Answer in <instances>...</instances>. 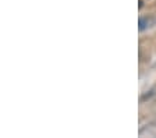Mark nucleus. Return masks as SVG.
Masks as SVG:
<instances>
[{
    "instance_id": "f257e3e1",
    "label": "nucleus",
    "mask_w": 156,
    "mask_h": 138,
    "mask_svg": "<svg viewBox=\"0 0 156 138\" xmlns=\"http://www.w3.org/2000/svg\"><path fill=\"white\" fill-rule=\"evenodd\" d=\"M153 24H155V18L153 17H144V18L140 20V23H138V28H140V31H144L146 28L152 27Z\"/></svg>"
},
{
    "instance_id": "f03ea898",
    "label": "nucleus",
    "mask_w": 156,
    "mask_h": 138,
    "mask_svg": "<svg viewBox=\"0 0 156 138\" xmlns=\"http://www.w3.org/2000/svg\"><path fill=\"white\" fill-rule=\"evenodd\" d=\"M142 6H144V2L142 0H140V9H142Z\"/></svg>"
}]
</instances>
